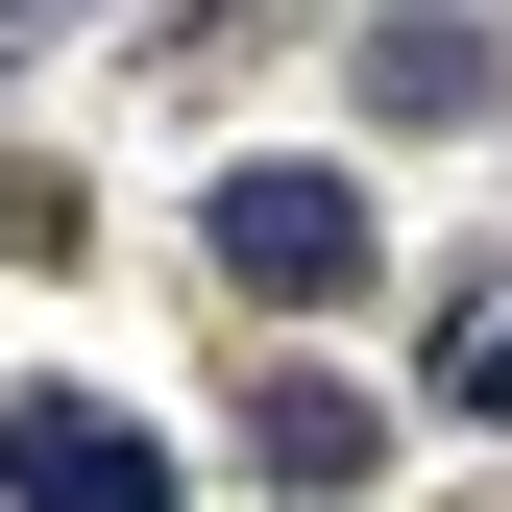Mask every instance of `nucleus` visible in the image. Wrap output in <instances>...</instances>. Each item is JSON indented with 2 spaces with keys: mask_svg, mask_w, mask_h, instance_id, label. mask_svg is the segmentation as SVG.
Segmentation results:
<instances>
[{
  "mask_svg": "<svg viewBox=\"0 0 512 512\" xmlns=\"http://www.w3.org/2000/svg\"><path fill=\"white\" fill-rule=\"evenodd\" d=\"M244 464H269V488H366V464H391V415H366L342 366H293V391L244 415Z\"/></svg>",
  "mask_w": 512,
  "mask_h": 512,
  "instance_id": "obj_3",
  "label": "nucleus"
},
{
  "mask_svg": "<svg viewBox=\"0 0 512 512\" xmlns=\"http://www.w3.org/2000/svg\"><path fill=\"white\" fill-rule=\"evenodd\" d=\"M366 98H391V122H488V25H464V0L366 25Z\"/></svg>",
  "mask_w": 512,
  "mask_h": 512,
  "instance_id": "obj_4",
  "label": "nucleus"
},
{
  "mask_svg": "<svg viewBox=\"0 0 512 512\" xmlns=\"http://www.w3.org/2000/svg\"><path fill=\"white\" fill-rule=\"evenodd\" d=\"M0 512H171V464L98 391H0Z\"/></svg>",
  "mask_w": 512,
  "mask_h": 512,
  "instance_id": "obj_2",
  "label": "nucleus"
},
{
  "mask_svg": "<svg viewBox=\"0 0 512 512\" xmlns=\"http://www.w3.org/2000/svg\"><path fill=\"white\" fill-rule=\"evenodd\" d=\"M439 391H464V415H512V317H464V366H439Z\"/></svg>",
  "mask_w": 512,
  "mask_h": 512,
  "instance_id": "obj_5",
  "label": "nucleus"
},
{
  "mask_svg": "<svg viewBox=\"0 0 512 512\" xmlns=\"http://www.w3.org/2000/svg\"><path fill=\"white\" fill-rule=\"evenodd\" d=\"M196 244H220V269L269 293V317L366 293V196H342V171H220V196H196Z\"/></svg>",
  "mask_w": 512,
  "mask_h": 512,
  "instance_id": "obj_1",
  "label": "nucleus"
}]
</instances>
